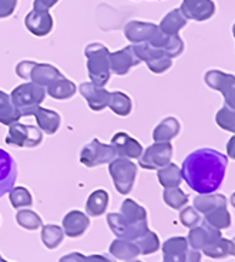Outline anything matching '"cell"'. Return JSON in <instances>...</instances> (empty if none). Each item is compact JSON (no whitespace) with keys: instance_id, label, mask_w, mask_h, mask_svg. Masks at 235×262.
I'll return each mask as SVG.
<instances>
[{"instance_id":"obj_39","label":"cell","mask_w":235,"mask_h":262,"mask_svg":"<svg viewBox=\"0 0 235 262\" xmlns=\"http://www.w3.org/2000/svg\"><path fill=\"white\" fill-rule=\"evenodd\" d=\"M184 50V43L181 37L176 34V36H170V40H168V45L165 47V53L170 59H174V57H178Z\"/></svg>"},{"instance_id":"obj_9","label":"cell","mask_w":235,"mask_h":262,"mask_svg":"<svg viewBox=\"0 0 235 262\" xmlns=\"http://www.w3.org/2000/svg\"><path fill=\"white\" fill-rule=\"evenodd\" d=\"M163 262H201V254L197 249L189 248L187 238L174 236L163 245Z\"/></svg>"},{"instance_id":"obj_48","label":"cell","mask_w":235,"mask_h":262,"mask_svg":"<svg viewBox=\"0 0 235 262\" xmlns=\"http://www.w3.org/2000/svg\"><path fill=\"white\" fill-rule=\"evenodd\" d=\"M232 33H234V37H235V25H234V27H232Z\"/></svg>"},{"instance_id":"obj_13","label":"cell","mask_w":235,"mask_h":262,"mask_svg":"<svg viewBox=\"0 0 235 262\" xmlns=\"http://www.w3.org/2000/svg\"><path fill=\"white\" fill-rule=\"evenodd\" d=\"M17 178V167L13 157L7 151L0 148V196L13 190Z\"/></svg>"},{"instance_id":"obj_15","label":"cell","mask_w":235,"mask_h":262,"mask_svg":"<svg viewBox=\"0 0 235 262\" xmlns=\"http://www.w3.org/2000/svg\"><path fill=\"white\" fill-rule=\"evenodd\" d=\"M185 19L203 21L212 17L216 13V3L212 0H183L180 9Z\"/></svg>"},{"instance_id":"obj_44","label":"cell","mask_w":235,"mask_h":262,"mask_svg":"<svg viewBox=\"0 0 235 262\" xmlns=\"http://www.w3.org/2000/svg\"><path fill=\"white\" fill-rule=\"evenodd\" d=\"M86 262H116V259L109 255H90L86 256Z\"/></svg>"},{"instance_id":"obj_18","label":"cell","mask_w":235,"mask_h":262,"mask_svg":"<svg viewBox=\"0 0 235 262\" xmlns=\"http://www.w3.org/2000/svg\"><path fill=\"white\" fill-rule=\"evenodd\" d=\"M25 25H26L27 30L32 34H34V36H37V37L47 36L53 29L52 14L49 13V12H36V10H32L26 16Z\"/></svg>"},{"instance_id":"obj_33","label":"cell","mask_w":235,"mask_h":262,"mask_svg":"<svg viewBox=\"0 0 235 262\" xmlns=\"http://www.w3.org/2000/svg\"><path fill=\"white\" fill-rule=\"evenodd\" d=\"M10 204L16 210H23L33 204V196L26 187H13V190L9 192Z\"/></svg>"},{"instance_id":"obj_22","label":"cell","mask_w":235,"mask_h":262,"mask_svg":"<svg viewBox=\"0 0 235 262\" xmlns=\"http://www.w3.org/2000/svg\"><path fill=\"white\" fill-rule=\"evenodd\" d=\"M110 254L117 259L121 261H133L140 255L138 247L136 245L134 241H129V239H121L117 238L116 241H113L110 245Z\"/></svg>"},{"instance_id":"obj_3","label":"cell","mask_w":235,"mask_h":262,"mask_svg":"<svg viewBox=\"0 0 235 262\" xmlns=\"http://www.w3.org/2000/svg\"><path fill=\"white\" fill-rule=\"evenodd\" d=\"M46 94L45 87L29 81L16 87L10 94V98L20 116L29 117V116H34V113L39 110L41 103L46 98Z\"/></svg>"},{"instance_id":"obj_24","label":"cell","mask_w":235,"mask_h":262,"mask_svg":"<svg viewBox=\"0 0 235 262\" xmlns=\"http://www.w3.org/2000/svg\"><path fill=\"white\" fill-rule=\"evenodd\" d=\"M185 25H187V19H185L183 12L180 9H174L168 14H165V17L161 20V23H160L158 27H160V30L164 34L176 36L183 27H185Z\"/></svg>"},{"instance_id":"obj_25","label":"cell","mask_w":235,"mask_h":262,"mask_svg":"<svg viewBox=\"0 0 235 262\" xmlns=\"http://www.w3.org/2000/svg\"><path fill=\"white\" fill-rule=\"evenodd\" d=\"M204 216H205V223L211 225L212 228L220 229V231L229 228V225H231V215L227 211V203L220 204L216 208L207 211Z\"/></svg>"},{"instance_id":"obj_32","label":"cell","mask_w":235,"mask_h":262,"mask_svg":"<svg viewBox=\"0 0 235 262\" xmlns=\"http://www.w3.org/2000/svg\"><path fill=\"white\" fill-rule=\"evenodd\" d=\"M65 238V231L59 225L47 224L41 229V241L46 245V248L54 249L59 247Z\"/></svg>"},{"instance_id":"obj_26","label":"cell","mask_w":235,"mask_h":262,"mask_svg":"<svg viewBox=\"0 0 235 262\" xmlns=\"http://www.w3.org/2000/svg\"><path fill=\"white\" fill-rule=\"evenodd\" d=\"M77 92V87L73 83L72 80L66 79L65 76L57 79L54 83L49 85L46 89V93L50 97L56 98V100H67L72 98Z\"/></svg>"},{"instance_id":"obj_17","label":"cell","mask_w":235,"mask_h":262,"mask_svg":"<svg viewBox=\"0 0 235 262\" xmlns=\"http://www.w3.org/2000/svg\"><path fill=\"white\" fill-rule=\"evenodd\" d=\"M110 144L116 148L118 157L133 160V158H140L141 154H143L141 144L138 143L136 138H133L127 133H123V131H120V133L113 136Z\"/></svg>"},{"instance_id":"obj_6","label":"cell","mask_w":235,"mask_h":262,"mask_svg":"<svg viewBox=\"0 0 235 262\" xmlns=\"http://www.w3.org/2000/svg\"><path fill=\"white\" fill-rule=\"evenodd\" d=\"M109 172L117 192L123 195L130 194L137 177V164L129 158L117 157L109 164Z\"/></svg>"},{"instance_id":"obj_34","label":"cell","mask_w":235,"mask_h":262,"mask_svg":"<svg viewBox=\"0 0 235 262\" xmlns=\"http://www.w3.org/2000/svg\"><path fill=\"white\" fill-rule=\"evenodd\" d=\"M134 243L138 247V251L141 255H150V254H154L160 249V239L153 231L145 232L143 236H140Z\"/></svg>"},{"instance_id":"obj_30","label":"cell","mask_w":235,"mask_h":262,"mask_svg":"<svg viewBox=\"0 0 235 262\" xmlns=\"http://www.w3.org/2000/svg\"><path fill=\"white\" fill-rule=\"evenodd\" d=\"M157 177H158V181H160V184L163 185L164 188L178 187L180 183H181V180H183L180 167L173 163H170L168 165H165L163 168H160Z\"/></svg>"},{"instance_id":"obj_12","label":"cell","mask_w":235,"mask_h":262,"mask_svg":"<svg viewBox=\"0 0 235 262\" xmlns=\"http://www.w3.org/2000/svg\"><path fill=\"white\" fill-rule=\"evenodd\" d=\"M205 83L224 94L225 105L235 110V76L228 73L211 70L205 74Z\"/></svg>"},{"instance_id":"obj_11","label":"cell","mask_w":235,"mask_h":262,"mask_svg":"<svg viewBox=\"0 0 235 262\" xmlns=\"http://www.w3.org/2000/svg\"><path fill=\"white\" fill-rule=\"evenodd\" d=\"M173 145L170 143H156L143 151L138 158V165L144 170H160L171 163Z\"/></svg>"},{"instance_id":"obj_36","label":"cell","mask_w":235,"mask_h":262,"mask_svg":"<svg viewBox=\"0 0 235 262\" xmlns=\"http://www.w3.org/2000/svg\"><path fill=\"white\" fill-rule=\"evenodd\" d=\"M16 221L22 228L29 229V231H34L41 227V218L32 210H25V208L20 210L16 214Z\"/></svg>"},{"instance_id":"obj_7","label":"cell","mask_w":235,"mask_h":262,"mask_svg":"<svg viewBox=\"0 0 235 262\" xmlns=\"http://www.w3.org/2000/svg\"><path fill=\"white\" fill-rule=\"evenodd\" d=\"M117 157V151L113 145L104 144L97 138H93L90 143H87L80 152V161L89 168L98 167L103 164H110Z\"/></svg>"},{"instance_id":"obj_42","label":"cell","mask_w":235,"mask_h":262,"mask_svg":"<svg viewBox=\"0 0 235 262\" xmlns=\"http://www.w3.org/2000/svg\"><path fill=\"white\" fill-rule=\"evenodd\" d=\"M59 0H34L33 10L36 12H49Z\"/></svg>"},{"instance_id":"obj_47","label":"cell","mask_w":235,"mask_h":262,"mask_svg":"<svg viewBox=\"0 0 235 262\" xmlns=\"http://www.w3.org/2000/svg\"><path fill=\"white\" fill-rule=\"evenodd\" d=\"M231 204L234 205V208H235V194H232V196H231Z\"/></svg>"},{"instance_id":"obj_35","label":"cell","mask_w":235,"mask_h":262,"mask_svg":"<svg viewBox=\"0 0 235 262\" xmlns=\"http://www.w3.org/2000/svg\"><path fill=\"white\" fill-rule=\"evenodd\" d=\"M163 196L165 204L171 208H174V210H181L184 205L188 203V195L185 192H183V190L180 187L165 188Z\"/></svg>"},{"instance_id":"obj_31","label":"cell","mask_w":235,"mask_h":262,"mask_svg":"<svg viewBox=\"0 0 235 262\" xmlns=\"http://www.w3.org/2000/svg\"><path fill=\"white\" fill-rule=\"evenodd\" d=\"M109 108L114 114L120 117H127L133 110V101L131 98L123 92L111 93L110 101H109Z\"/></svg>"},{"instance_id":"obj_29","label":"cell","mask_w":235,"mask_h":262,"mask_svg":"<svg viewBox=\"0 0 235 262\" xmlns=\"http://www.w3.org/2000/svg\"><path fill=\"white\" fill-rule=\"evenodd\" d=\"M20 117L22 116L14 108L10 96L0 90V124H13L16 121H19Z\"/></svg>"},{"instance_id":"obj_14","label":"cell","mask_w":235,"mask_h":262,"mask_svg":"<svg viewBox=\"0 0 235 262\" xmlns=\"http://www.w3.org/2000/svg\"><path fill=\"white\" fill-rule=\"evenodd\" d=\"M80 94L84 97L89 107L93 112H101L105 107H109L111 93L107 92L104 87H98L93 84L92 81L80 84Z\"/></svg>"},{"instance_id":"obj_21","label":"cell","mask_w":235,"mask_h":262,"mask_svg":"<svg viewBox=\"0 0 235 262\" xmlns=\"http://www.w3.org/2000/svg\"><path fill=\"white\" fill-rule=\"evenodd\" d=\"M34 117L37 121V127L41 133H46L49 136H52L54 133H57L61 124V117L59 113L49 110V108H41L40 107L37 112L34 113Z\"/></svg>"},{"instance_id":"obj_28","label":"cell","mask_w":235,"mask_h":262,"mask_svg":"<svg viewBox=\"0 0 235 262\" xmlns=\"http://www.w3.org/2000/svg\"><path fill=\"white\" fill-rule=\"evenodd\" d=\"M203 252L209 258H216V259L225 258L231 255V241L224 239L220 232L209 241L208 245L203 249Z\"/></svg>"},{"instance_id":"obj_37","label":"cell","mask_w":235,"mask_h":262,"mask_svg":"<svg viewBox=\"0 0 235 262\" xmlns=\"http://www.w3.org/2000/svg\"><path fill=\"white\" fill-rule=\"evenodd\" d=\"M217 124L220 125L221 128H224V130L235 133V110L225 105L217 114Z\"/></svg>"},{"instance_id":"obj_4","label":"cell","mask_w":235,"mask_h":262,"mask_svg":"<svg viewBox=\"0 0 235 262\" xmlns=\"http://www.w3.org/2000/svg\"><path fill=\"white\" fill-rule=\"evenodd\" d=\"M124 36L130 40L133 45L147 43L157 49H163L168 45L170 36L164 34L160 27L154 23H144V21H130L124 27Z\"/></svg>"},{"instance_id":"obj_27","label":"cell","mask_w":235,"mask_h":262,"mask_svg":"<svg viewBox=\"0 0 235 262\" xmlns=\"http://www.w3.org/2000/svg\"><path fill=\"white\" fill-rule=\"evenodd\" d=\"M109 207V194L104 190H97L90 194L87 204H86V211L87 215L100 216L103 215Z\"/></svg>"},{"instance_id":"obj_45","label":"cell","mask_w":235,"mask_h":262,"mask_svg":"<svg viewBox=\"0 0 235 262\" xmlns=\"http://www.w3.org/2000/svg\"><path fill=\"white\" fill-rule=\"evenodd\" d=\"M227 150H228V156L235 160V136L229 140L228 145H227Z\"/></svg>"},{"instance_id":"obj_41","label":"cell","mask_w":235,"mask_h":262,"mask_svg":"<svg viewBox=\"0 0 235 262\" xmlns=\"http://www.w3.org/2000/svg\"><path fill=\"white\" fill-rule=\"evenodd\" d=\"M17 0H0V19L9 17L14 13Z\"/></svg>"},{"instance_id":"obj_38","label":"cell","mask_w":235,"mask_h":262,"mask_svg":"<svg viewBox=\"0 0 235 262\" xmlns=\"http://www.w3.org/2000/svg\"><path fill=\"white\" fill-rule=\"evenodd\" d=\"M180 221L183 224L184 227H188V228H194L197 227L200 221H201V216L198 214V211H196V208H185L180 212Z\"/></svg>"},{"instance_id":"obj_19","label":"cell","mask_w":235,"mask_h":262,"mask_svg":"<svg viewBox=\"0 0 235 262\" xmlns=\"http://www.w3.org/2000/svg\"><path fill=\"white\" fill-rule=\"evenodd\" d=\"M90 227V218L81 211H70L63 220V231L70 238H77L84 234Z\"/></svg>"},{"instance_id":"obj_49","label":"cell","mask_w":235,"mask_h":262,"mask_svg":"<svg viewBox=\"0 0 235 262\" xmlns=\"http://www.w3.org/2000/svg\"><path fill=\"white\" fill-rule=\"evenodd\" d=\"M0 262H7V261H5V259H3V258L0 256Z\"/></svg>"},{"instance_id":"obj_46","label":"cell","mask_w":235,"mask_h":262,"mask_svg":"<svg viewBox=\"0 0 235 262\" xmlns=\"http://www.w3.org/2000/svg\"><path fill=\"white\" fill-rule=\"evenodd\" d=\"M231 255L235 256V238L231 239Z\"/></svg>"},{"instance_id":"obj_8","label":"cell","mask_w":235,"mask_h":262,"mask_svg":"<svg viewBox=\"0 0 235 262\" xmlns=\"http://www.w3.org/2000/svg\"><path fill=\"white\" fill-rule=\"evenodd\" d=\"M43 141V133L39 127L22 124L16 121L9 125V133L6 136V143L19 148H33Z\"/></svg>"},{"instance_id":"obj_1","label":"cell","mask_w":235,"mask_h":262,"mask_svg":"<svg viewBox=\"0 0 235 262\" xmlns=\"http://www.w3.org/2000/svg\"><path fill=\"white\" fill-rule=\"evenodd\" d=\"M227 163V157L218 151L196 150L184 160L181 176L191 190L200 194H212L224 181Z\"/></svg>"},{"instance_id":"obj_5","label":"cell","mask_w":235,"mask_h":262,"mask_svg":"<svg viewBox=\"0 0 235 262\" xmlns=\"http://www.w3.org/2000/svg\"><path fill=\"white\" fill-rule=\"evenodd\" d=\"M16 74L20 79L29 80L34 84H39L47 89L49 85L54 83L56 80L63 77V74L59 69L49 63H37V61H20L16 66Z\"/></svg>"},{"instance_id":"obj_10","label":"cell","mask_w":235,"mask_h":262,"mask_svg":"<svg viewBox=\"0 0 235 262\" xmlns=\"http://www.w3.org/2000/svg\"><path fill=\"white\" fill-rule=\"evenodd\" d=\"M120 214L124 216L127 224L130 225L133 241H136L150 231L147 225V211L141 205H138L134 200H124L120 208Z\"/></svg>"},{"instance_id":"obj_43","label":"cell","mask_w":235,"mask_h":262,"mask_svg":"<svg viewBox=\"0 0 235 262\" xmlns=\"http://www.w3.org/2000/svg\"><path fill=\"white\" fill-rule=\"evenodd\" d=\"M59 262H86V255L78 254V252H72V254H67L63 258H60Z\"/></svg>"},{"instance_id":"obj_2","label":"cell","mask_w":235,"mask_h":262,"mask_svg":"<svg viewBox=\"0 0 235 262\" xmlns=\"http://www.w3.org/2000/svg\"><path fill=\"white\" fill-rule=\"evenodd\" d=\"M87 72L93 84L104 87L110 80V52L100 43H92L86 47Z\"/></svg>"},{"instance_id":"obj_16","label":"cell","mask_w":235,"mask_h":262,"mask_svg":"<svg viewBox=\"0 0 235 262\" xmlns=\"http://www.w3.org/2000/svg\"><path fill=\"white\" fill-rule=\"evenodd\" d=\"M140 63L141 61L136 56L133 46H127L118 52L110 53V70L117 76H125L134 66H138Z\"/></svg>"},{"instance_id":"obj_40","label":"cell","mask_w":235,"mask_h":262,"mask_svg":"<svg viewBox=\"0 0 235 262\" xmlns=\"http://www.w3.org/2000/svg\"><path fill=\"white\" fill-rule=\"evenodd\" d=\"M147 66H148V69H150L153 73L161 74V73L167 72V70L170 69L171 66H173V61H171V59L168 56H161V57H158V59L148 61Z\"/></svg>"},{"instance_id":"obj_50","label":"cell","mask_w":235,"mask_h":262,"mask_svg":"<svg viewBox=\"0 0 235 262\" xmlns=\"http://www.w3.org/2000/svg\"><path fill=\"white\" fill-rule=\"evenodd\" d=\"M129 262H140V261H134V259H133V261H129Z\"/></svg>"},{"instance_id":"obj_20","label":"cell","mask_w":235,"mask_h":262,"mask_svg":"<svg viewBox=\"0 0 235 262\" xmlns=\"http://www.w3.org/2000/svg\"><path fill=\"white\" fill-rule=\"evenodd\" d=\"M221 231L220 229L212 228L211 225H208L207 223H204L203 225H200V227H194V228H191L188 234V245L189 248L193 249H204L208 243L217 235V234H220Z\"/></svg>"},{"instance_id":"obj_23","label":"cell","mask_w":235,"mask_h":262,"mask_svg":"<svg viewBox=\"0 0 235 262\" xmlns=\"http://www.w3.org/2000/svg\"><path fill=\"white\" fill-rule=\"evenodd\" d=\"M180 128L181 127H180V123L177 121V118H164L163 121L154 128L153 138L156 143H170L173 138L177 137V134L180 133Z\"/></svg>"}]
</instances>
